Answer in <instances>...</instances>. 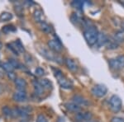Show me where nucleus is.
I'll use <instances>...</instances> for the list:
<instances>
[{
    "mask_svg": "<svg viewBox=\"0 0 124 122\" xmlns=\"http://www.w3.org/2000/svg\"><path fill=\"white\" fill-rule=\"evenodd\" d=\"M99 32L98 31L97 27L93 25L85 28V31H84V37H85L88 45H91V46L96 45L98 38H99Z\"/></svg>",
    "mask_w": 124,
    "mask_h": 122,
    "instance_id": "1",
    "label": "nucleus"
},
{
    "mask_svg": "<svg viewBox=\"0 0 124 122\" xmlns=\"http://www.w3.org/2000/svg\"><path fill=\"white\" fill-rule=\"evenodd\" d=\"M54 71V74L55 77L58 80V83L61 85V87L64 89H72L73 88V83L71 81H70L69 79L63 74V73L61 70L58 69H52Z\"/></svg>",
    "mask_w": 124,
    "mask_h": 122,
    "instance_id": "2",
    "label": "nucleus"
},
{
    "mask_svg": "<svg viewBox=\"0 0 124 122\" xmlns=\"http://www.w3.org/2000/svg\"><path fill=\"white\" fill-rule=\"evenodd\" d=\"M123 107L121 98L117 95H113L109 99V108L113 113H117Z\"/></svg>",
    "mask_w": 124,
    "mask_h": 122,
    "instance_id": "3",
    "label": "nucleus"
},
{
    "mask_svg": "<svg viewBox=\"0 0 124 122\" xmlns=\"http://www.w3.org/2000/svg\"><path fill=\"white\" fill-rule=\"evenodd\" d=\"M108 64L111 69L113 70H121L124 68V55H118V56L109 59Z\"/></svg>",
    "mask_w": 124,
    "mask_h": 122,
    "instance_id": "4",
    "label": "nucleus"
},
{
    "mask_svg": "<svg viewBox=\"0 0 124 122\" xmlns=\"http://www.w3.org/2000/svg\"><path fill=\"white\" fill-rule=\"evenodd\" d=\"M108 93V87L103 84H96L92 87L91 93L93 97L101 98L103 97Z\"/></svg>",
    "mask_w": 124,
    "mask_h": 122,
    "instance_id": "5",
    "label": "nucleus"
},
{
    "mask_svg": "<svg viewBox=\"0 0 124 122\" xmlns=\"http://www.w3.org/2000/svg\"><path fill=\"white\" fill-rule=\"evenodd\" d=\"M55 40H50L48 41V46L50 47L51 50H52L53 51L59 53V52L62 51V50H63V45H62L60 39H58L57 36H55Z\"/></svg>",
    "mask_w": 124,
    "mask_h": 122,
    "instance_id": "6",
    "label": "nucleus"
},
{
    "mask_svg": "<svg viewBox=\"0 0 124 122\" xmlns=\"http://www.w3.org/2000/svg\"><path fill=\"white\" fill-rule=\"evenodd\" d=\"M92 118H93V114L90 111H79L75 115V120L78 122L90 121Z\"/></svg>",
    "mask_w": 124,
    "mask_h": 122,
    "instance_id": "7",
    "label": "nucleus"
},
{
    "mask_svg": "<svg viewBox=\"0 0 124 122\" xmlns=\"http://www.w3.org/2000/svg\"><path fill=\"white\" fill-rule=\"evenodd\" d=\"M30 111H31V108L27 107H18L13 110V115H17V116H21V117H27L29 115Z\"/></svg>",
    "mask_w": 124,
    "mask_h": 122,
    "instance_id": "8",
    "label": "nucleus"
},
{
    "mask_svg": "<svg viewBox=\"0 0 124 122\" xmlns=\"http://www.w3.org/2000/svg\"><path fill=\"white\" fill-rule=\"evenodd\" d=\"M72 101L80 107H88L89 105V101L80 95H75L72 97Z\"/></svg>",
    "mask_w": 124,
    "mask_h": 122,
    "instance_id": "9",
    "label": "nucleus"
},
{
    "mask_svg": "<svg viewBox=\"0 0 124 122\" xmlns=\"http://www.w3.org/2000/svg\"><path fill=\"white\" fill-rule=\"evenodd\" d=\"M27 93L25 91H17L16 93H13V98L14 101H17V102H23L27 100Z\"/></svg>",
    "mask_w": 124,
    "mask_h": 122,
    "instance_id": "10",
    "label": "nucleus"
},
{
    "mask_svg": "<svg viewBox=\"0 0 124 122\" xmlns=\"http://www.w3.org/2000/svg\"><path fill=\"white\" fill-rule=\"evenodd\" d=\"M108 39H109L108 36L105 33L99 32V38H98V41H97L96 45H97V46L99 48L103 46V45H107V43H108Z\"/></svg>",
    "mask_w": 124,
    "mask_h": 122,
    "instance_id": "11",
    "label": "nucleus"
},
{
    "mask_svg": "<svg viewBox=\"0 0 124 122\" xmlns=\"http://www.w3.org/2000/svg\"><path fill=\"white\" fill-rule=\"evenodd\" d=\"M65 65L67 66V68L72 72H75L78 70L79 67H78V65L75 63V61L73 59H70V58H66L65 59Z\"/></svg>",
    "mask_w": 124,
    "mask_h": 122,
    "instance_id": "12",
    "label": "nucleus"
},
{
    "mask_svg": "<svg viewBox=\"0 0 124 122\" xmlns=\"http://www.w3.org/2000/svg\"><path fill=\"white\" fill-rule=\"evenodd\" d=\"M65 108L68 110L69 111H71V112H79L81 111V107L79 105H77L76 103L75 102H67L65 104Z\"/></svg>",
    "mask_w": 124,
    "mask_h": 122,
    "instance_id": "13",
    "label": "nucleus"
},
{
    "mask_svg": "<svg viewBox=\"0 0 124 122\" xmlns=\"http://www.w3.org/2000/svg\"><path fill=\"white\" fill-rule=\"evenodd\" d=\"M15 85L18 91H25L26 87H27V82L25 79H21V78H17L15 80Z\"/></svg>",
    "mask_w": 124,
    "mask_h": 122,
    "instance_id": "14",
    "label": "nucleus"
},
{
    "mask_svg": "<svg viewBox=\"0 0 124 122\" xmlns=\"http://www.w3.org/2000/svg\"><path fill=\"white\" fill-rule=\"evenodd\" d=\"M113 40L117 42V44H121L124 42V33L122 31H116L113 35V36L112 37Z\"/></svg>",
    "mask_w": 124,
    "mask_h": 122,
    "instance_id": "15",
    "label": "nucleus"
},
{
    "mask_svg": "<svg viewBox=\"0 0 124 122\" xmlns=\"http://www.w3.org/2000/svg\"><path fill=\"white\" fill-rule=\"evenodd\" d=\"M70 20H71L72 22H73L74 24H75V25H78V24L83 22V19H82V17L76 13H72L71 16H70Z\"/></svg>",
    "mask_w": 124,
    "mask_h": 122,
    "instance_id": "16",
    "label": "nucleus"
},
{
    "mask_svg": "<svg viewBox=\"0 0 124 122\" xmlns=\"http://www.w3.org/2000/svg\"><path fill=\"white\" fill-rule=\"evenodd\" d=\"M33 86H34V90H35V93L37 96L41 95L43 93L44 88L41 85L40 82H33Z\"/></svg>",
    "mask_w": 124,
    "mask_h": 122,
    "instance_id": "17",
    "label": "nucleus"
},
{
    "mask_svg": "<svg viewBox=\"0 0 124 122\" xmlns=\"http://www.w3.org/2000/svg\"><path fill=\"white\" fill-rule=\"evenodd\" d=\"M118 45H119V44H117L116 42L113 38H109L106 46H107L108 50H115V49H117V48H118Z\"/></svg>",
    "mask_w": 124,
    "mask_h": 122,
    "instance_id": "18",
    "label": "nucleus"
},
{
    "mask_svg": "<svg viewBox=\"0 0 124 122\" xmlns=\"http://www.w3.org/2000/svg\"><path fill=\"white\" fill-rule=\"evenodd\" d=\"M33 17H34V19L36 20V22H41V23L43 22V21H42L43 13L41 10H39V9L35 10V12H34V13H33Z\"/></svg>",
    "mask_w": 124,
    "mask_h": 122,
    "instance_id": "19",
    "label": "nucleus"
},
{
    "mask_svg": "<svg viewBox=\"0 0 124 122\" xmlns=\"http://www.w3.org/2000/svg\"><path fill=\"white\" fill-rule=\"evenodd\" d=\"M13 18V14L8 12H3L0 14V22H8Z\"/></svg>",
    "mask_w": 124,
    "mask_h": 122,
    "instance_id": "20",
    "label": "nucleus"
},
{
    "mask_svg": "<svg viewBox=\"0 0 124 122\" xmlns=\"http://www.w3.org/2000/svg\"><path fill=\"white\" fill-rule=\"evenodd\" d=\"M40 83H41V85L43 87V88L51 89V87H52V83H51V82L47 79H41V81H40Z\"/></svg>",
    "mask_w": 124,
    "mask_h": 122,
    "instance_id": "21",
    "label": "nucleus"
},
{
    "mask_svg": "<svg viewBox=\"0 0 124 122\" xmlns=\"http://www.w3.org/2000/svg\"><path fill=\"white\" fill-rule=\"evenodd\" d=\"M41 29L42 30L43 32L45 33H51L52 32V27L49 25V24L46 23V22H41Z\"/></svg>",
    "mask_w": 124,
    "mask_h": 122,
    "instance_id": "22",
    "label": "nucleus"
},
{
    "mask_svg": "<svg viewBox=\"0 0 124 122\" xmlns=\"http://www.w3.org/2000/svg\"><path fill=\"white\" fill-rule=\"evenodd\" d=\"M84 3L85 2L82 1H73L71 2V6L75 8H76L77 10H79V11H82L83 10V7H84Z\"/></svg>",
    "mask_w": 124,
    "mask_h": 122,
    "instance_id": "23",
    "label": "nucleus"
},
{
    "mask_svg": "<svg viewBox=\"0 0 124 122\" xmlns=\"http://www.w3.org/2000/svg\"><path fill=\"white\" fill-rule=\"evenodd\" d=\"M16 31L15 27H13V25H7L4 26V27L2 28V31L5 34H8L9 32H13V31Z\"/></svg>",
    "mask_w": 124,
    "mask_h": 122,
    "instance_id": "24",
    "label": "nucleus"
},
{
    "mask_svg": "<svg viewBox=\"0 0 124 122\" xmlns=\"http://www.w3.org/2000/svg\"><path fill=\"white\" fill-rule=\"evenodd\" d=\"M13 44L14 45L15 48L17 49V50L20 52V53H23L24 50H24V47H23V45L22 44L21 41H20V40H17V41Z\"/></svg>",
    "mask_w": 124,
    "mask_h": 122,
    "instance_id": "25",
    "label": "nucleus"
},
{
    "mask_svg": "<svg viewBox=\"0 0 124 122\" xmlns=\"http://www.w3.org/2000/svg\"><path fill=\"white\" fill-rule=\"evenodd\" d=\"M2 68H3L5 71H7L8 73H11V72H13L14 70L13 66L9 62H8V63H3V65H2Z\"/></svg>",
    "mask_w": 124,
    "mask_h": 122,
    "instance_id": "26",
    "label": "nucleus"
},
{
    "mask_svg": "<svg viewBox=\"0 0 124 122\" xmlns=\"http://www.w3.org/2000/svg\"><path fill=\"white\" fill-rule=\"evenodd\" d=\"M2 111H3V113L8 117L13 115V110H11L8 107H7V106L2 108Z\"/></svg>",
    "mask_w": 124,
    "mask_h": 122,
    "instance_id": "27",
    "label": "nucleus"
},
{
    "mask_svg": "<svg viewBox=\"0 0 124 122\" xmlns=\"http://www.w3.org/2000/svg\"><path fill=\"white\" fill-rule=\"evenodd\" d=\"M35 74L37 76H39V77L43 76L45 74V70H44L41 67H37V69H35Z\"/></svg>",
    "mask_w": 124,
    "mask_h": 122,
    "instance_id": "28",
    "label": "nucleus"
},
{
    "mask_svg": "<svg viewBox=\"0 0 124 122\" xmlns=\"http://www.w3.org/2000/svg\"><path fill=\"white\" fill-rule=\"evenodd\" d=\"M8 60H9L8 62H9L10 64H11L13 66V68H14V69H19L20 66H21V65H20V64H19L17 60H15V59H9Z\"/></svg>",
    "mask_w": 124,
    "mask_h": 122,
    "instance_id": "29",
    "label": "nucleus"
},
{
    "mask_svg": "<svg viewBox=\"0 0 124 122\" xmlns=\"http://www.w3.org/2000/svg\"><path fill=\"white\" fill-rule=\"evenodd\" d=\"M110 122H124V119L120 116H114L112 118Z\"/></svg>",
    "mask_w": 124,
    "mask_h": 122,
    "instance_id": "30",
    "label": "nucleus"
},
{
    "mask_svg": "<svg viewBox=\"0 0 124 122\" xmlns=\"http://www.w3.org/2000/svg\"><path fill=\"white\" fill-rule=\"evenodd\" d=\"M36 122H48V121L43 115H39L37 118V121H36Z\"/></svg>",
    "mask_w": 124,
    "mask_h": 122,
    "instance_id": "31",
    "label": "nucleus"
},
{
    "mask_svg": "<svg viewBox=\"0 0 124 122\" xmlns=\"http://www.w3.org/2000/svg\"><path fill=\"white\" fill-rule=\"evenodd\" d=\"M8 49H9V50H11L13 51V53L15 54V55H18L19 52L17 50V49L15 48V46H13V44H8Z\"/></svg>",
    "mask_w": 124,
    "mask_h": 122,
    "instance_id": "32",
    "label": "nucleus"
},
{
    "mask_svg": "<svg viewBox=\"0 0 124 122\" xmlns=\"http://www.w3.org/2000/svg\"><path fill=\"white\" fill-rule=\"evenodd\" d=\"M23 7H22L20 5L16 6V7H15V11H16V13H19V14H22V13H23Z\"/></svg>",
    "mask_w": 124,
    "mask_h": 122,
    "instance_id": "33",
    "label": "nucleus"
},
{
    "mask_svg": "<svg viewBox=\"0 0 124 122\" xmlns=\"http://www.w3.org/2000/svg\"><path fill=\"white\" fill-rule=\"evenodd\" d=\"M8 78L11 80H16V79H17V78H16V75H15V73H13V72H11V73H8Z\"/></svg>",
    "mask_w": 124,
    "mask_h": 122,
    "instance_id": "34",
    "label": "nucleus"
},
{
    "mask_svg": "<svg viewBox=\"0 0 124 122\" xmlns=\"http://www.w3.org/2000/svg\"><path fill=\"white\" fill-rule=\"evenodd\" d=\"M120 27H121V30L122 31H124V19L122 20L121 22H120Z\"/></svg>",
    "mask_w": 124,
    "mask_h": 122,
    "instance_id": "35",
    "label": "nucleus"
},
{
    "mask_svg": "<svg viewBox=\"0 0 124 122\" xmlns=\"http://www.w3.org/2000/svg\"><path fill=\"white\" fill-rule=\"evenodd\" d=\"M25 3H26V4H27V5H30V6L34 4V3L32 1H25Z\"/></svg>",
    "mask_w": 124,
    "mask_h": 122,
    "instance_id": "36",
    "label": "nucleus"
},
{
    "mask_svg": "<svg viewBox=\"0 0 124 122\" xmlns=\"http://www.w3.org/2000/svg\"><path fill=\"white\" fill-rule=\"evenodd\" d=\"M2 47H3V45H2V43H1V42H0V50H1V49H2Z\"/></svg>",
    "mask_w": 124,
    "mask_h": 122,
    "instance_id": "37",
    "label": "nucleus"
},
{
    "mask_svg": "<svg viewBox=\"0 0 124 122\" xmlns=\"http://www.w3.org/2000/svg\"><path fill=\"white\" fill-rule=\"evenodd\" d=\"M88 122H99V121H88Z\"/></svg>",
    "mask_w": 124,
    "mask_h": 122,
    "instance_id": "38",
    "label": "nucleus"
},
{
    "mask_svg": "<svg viewBox=\"0 0 124 122\" xmlns=\"http://www.w3.org/2000/svg\"><path fill=\"white\" fill-rule=\"evenodd\" d=\"M1 92H2V89H1V87H0V93H1Z\"/></svg>",
    "mask_w": 124,
    "mask_h": 122,
    "instance_id": "39",
    "label": "nucleus"
}]
</instances>
